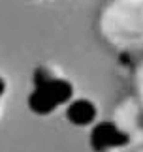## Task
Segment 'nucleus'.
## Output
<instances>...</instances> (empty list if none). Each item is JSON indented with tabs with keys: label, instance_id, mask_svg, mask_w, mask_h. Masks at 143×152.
Segmentation results:
<instances>
[{
	"label": "nucleus",
	"instance_id": "nucleus-3",
	"mask_svg": "<svg viewBox=\"0 0 143 152\" xmlns=\"http://www.w3.org/2000/svg\"><path fill=\"white\" fill-rule=\"evenodd\" d=\"M94 115H96V111H94L92 103L85 102V100H79V102L72 103V107L68 109V118L77 126H85L88 122H92Z\"/></svg>",
	"mask_w": 143,
	"mask_h": 152
},
{
	"label": "nucleus",
	"instance_id": "nucleus-1",
	"mask_svg": "<svg viewBox=\"0 0 143 152\" xmlns=\"http://www.w3.org/2000/svg\"><path fill=\"white\" fill-rule=\"evenodd\" d=\"M128 143V137L122 132H119L113 124H100L92 132V148L102 150L105 147H115V145Z\"/></svg>",
	"mask_w": 143,
	"mask_h": 152
},
{
	"label": "nucleus",
	"instance_id": "nucleus-2",
	"mask_svg": "<svg viewBox=\"0 0 143 152\" xmlns=\"http://www.w3.org/2000/svg\"><path fill=\"white\" fill-rule=\"evenodd\" d=\"M36 88L43 90L55 103H62L72 96V85L66 83V81H60V79H51L49 77L47 81H43V83L36 85Z\"/></svg>",
	"mask_w": 143,
	"mask_h": 152
},
{
	"label": "nucleus",
	"instance_id": "nucleus-4",
	"mask_svg": "<svg viewBox=\"0 0 143 152\" xmlns=\"http://www.w3.org/2000/svg\"><path fill=\"white\" fill-rule=\"evenodd\" d=\"M28 103H30V109L34 111V113H40V115L49 113V111H53V107L57 105V103L53 102L49 96L45 94L43 90H40V88H36V92L30 96Z\"/></svg>",
	"mask_w": 143,
	"mask_h": 152
},
{
	"label": "nucleus",
	"instance_id": "nucleus-5",
	"mask_svg": "<svg viewBox=\"0 0 143 152\" xmlns=\"http://www.w3.org/2000/svg\"><path fill=\"white\" fill-rule=\"evenodd\" d=\"M2 90H4V83L0 81V94H2Z\"/></svg>",
	"mask_w": 143,
	"mask_h": 152
}]
</instances>
